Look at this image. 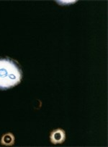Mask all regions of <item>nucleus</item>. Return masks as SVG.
Here are the masks:
<instances>
[{"mask_svg": "<svg viewBox=\"0 0 108 147\" xmlns=\"http://www.w3.org/2000/svg\"><path fill=\"white\" fill-rule=\"evenodd\" d=\"M23 78L20 67L13 59H0V90H7L17 86Z\"/></svg>", "mask_w": 108, "mask_h": 147, "instance_id": "obj_1", "label": "nucleus"}, {"mask_svg": "<svg viewBox=\"0 0 108 147\" xmlns=\"http://www.w3.org/2000/svg\"><path fill=\"white\" fill-rule=\"evenodd\" d=\"M14 142V136L10 134L5 135L2 139V143L5 145H11Z\"/></svg>", "mask_w": 108, "mask_h": 147, "instance_id": "obj_3", "label": "nucleus"}, {"mask_svg": "<svg viewBox=\"0 0 108 147\" xmlns=\"http://www.w3.org/2000/svg\"><path fill=\"white\" fill-rule=\"evenodd\" d=\"M65 140V133L61 129L54 130L51 135V141L53 144H61Z\"/></svg>", "mask_w": 108, "mask_h": 147, "instance_id": "obj_2", "label": "nucleus"}]
</instances>
